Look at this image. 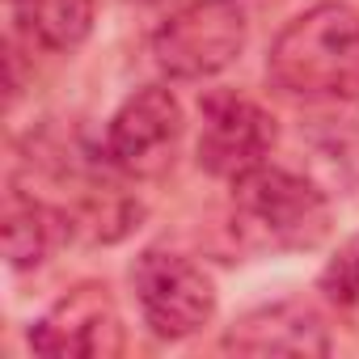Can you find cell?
<instances>
[{"label": "cell", "instance_id": "obj_1", "mask_svg": "<svg viewBox=\"0 0 359 359\" xmlns=\"http://www.w3.org/2000/svg\"><path fill=\"white\" fill-rule=\"evenodd\" d=\"M266 76L304 102H359V13L317 5L296 18L266 55Z\"/></svg>", "mask_w": 359, "mask_h": 359}, {"label": "cell", "instance_id": "obj_2", "mask_svg": "<svg viewBox=\"0 0 359 359\" xmlns=\"http://www.w3.org/2000/svg\"><path fill=\"white\" fill-rule=\"evenodd\" d=\"M233 233L258 254L317 250L330 237V199L300 173L258 165L233 182Z\"/></svg>", "mask_w": 359, "mask_h": 359}, {"label": "cell", "instance_id": "obj_3", "mask_svg": "<svg viewBox=\"0 0 359 359\" xmlns=\"http://www.w3.org/2000/svg\"><path fill=\"white\" fill-rule=\"evenodd\" d=\"M245 39L250 22L237 0H195L152 34V55L177 81H203L237 64Z\"/></svg>", "mask_w": 359, "mask_h": 359}, {"label": "cell", "instance_id": "obj_4", "mask_svg": "<svg viewBox=\"0 0 359 359\" xmlns=\"http://www.w3.org/2000/svg\"><path fill=\"white\" fill-rule=\"evenodd\" d=\"M131 283H135L144 325L156 338H169V342L191 338L216 317V283L203 275V266H195L182 254H169V250L140 254Z\"/></svg>", "mask_w": 359, "mask_h": 359}, {"label": "cell", "instance_id": "obj_5", "mask_svg": "<svg viewBox=\"0 0 359 359\" xmlns=\"http://www.w3.org/2000/svg\"><path fill=\"white\" fill-rule=\"evenodd\" d=\"M182 106L165 85L135 89L106 131V156L131 177H161L182 140Z\"/></svg>", "mask_w": 359, "mask_h": 359}, {"label": "cell", "instance_id": "obj_6", "mask_svg": "<svg viewBox=\"0 0 359 359\" xmlns=\"http://www.w3.org/2000/svg\"><path fill=\"white\" fill-rule=\"evenodd\" d=\"M203 110V131H199V165L212 177H229L237 182L241 173L258 169L262 156L275 144V118L229 89H216L199 102Z\"/></svg>", "mask_w": 359, "mask_h": 359}, {"label": "cell", "instance_id": "obj_7", "mask_svg": "<svg viewBox=\"0 0 359 359\" xmlns=\"http://www.w3.org/2000/svg\"><path fill=\"white\" fill-rule=\"evenodd\" d=\"M30 346L51 359H114L123 355V321L106 287L81 283L30 330Z\"/></svg>", "mask_w": 359, "mask_h": 359}, {"label": "cell", "instance_id": "obj_8", "mask_svg": "<svg viewBox=\"0 0 359 359\" xmlns=\"http://www.w3.org/2000/svg\"><path fill=\"white\" fill-rule=\"evenodd\" d=\"M224 346L241 351V355H325L330 334H325V321L317 317V309L279 300V304L245 313L229 330Z\"/></svg>", "mask_w": 359, "mask_h": 359}, {"label": "cell", "instance_id": "obj_9", "mask_svg": "<svg viewBox=\"0 0 359 359\" xmlns=\"http://www.w3.org/2000/svg\"><path fill=\"white\" fill-rule=\"evenodd\" d=\"M97 0H13L22 30L47 51H76L93 30Z\"/></svg>", "mask_w": 359, "mask_h": 359}, {"label": "cell", "instance_id": "obj_10", "mask_svg": "<svg viewBox=\"0 0 359 359\" xmlns=\"http://www.w3.org/2000/svg\"><path fill=\"white\" fill-rule=\"evenodd\" d=\"M60 237V216L34 199L9 195L5 203V254L13 266H39Z\"/></svg>", "mask_w": 359, "mask_h": 359}, {"label": "cell", "instance_id": "obj_11", "mask_svg": "<svg viewBox=\"0 0 359 359\" xmlns=\"http://www.w3.org/2000/svg\"><path fill=\"white\" fill-rule=\"evenodd\" d=\"M317 287H321L325 300H334V304H355V300H359V233L338 245V254L325 262Z\"/></svg>", "mask_w": 359, "mask_h": 359}]
</instances>
